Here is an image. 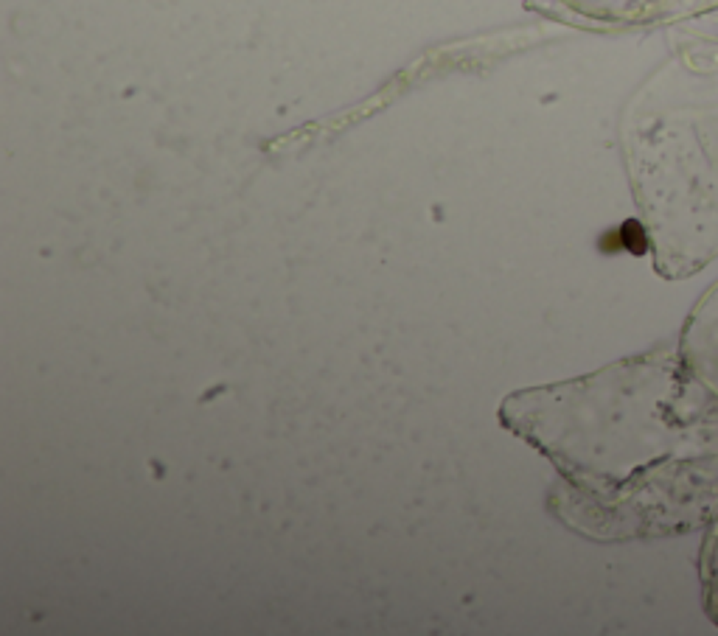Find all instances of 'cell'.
<instances>
[{"label": "cell", "instance_id": "cell-1", "mask_svg": "<svg viewBox=\"0 0 718 636\" xmlns=\"http://www.w3.org/2000/svg\"><path fill=\"white\" fill-rule=\"evenodd\" d=\"M623 241H626V247L634 253V256H640L645 253V233L640 222H626L623 225Z\"/></svg>", "mask_w": 718, "mask_h": 636}]
</instances>
